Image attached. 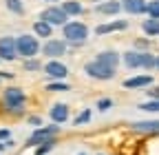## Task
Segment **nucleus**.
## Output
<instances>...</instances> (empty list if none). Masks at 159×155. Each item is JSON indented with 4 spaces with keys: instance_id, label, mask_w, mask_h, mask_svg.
<instances>
[{
    "instance_id": "nucleus-3",
    "label": "nucleus",
    "mask_w": 159,
    "mask_h": 155,
    "mask_svg": "<svg viewBox=\"0 0 159 155\" xmlns=\"http://www.w3.org/2000/svg\"><path fill=\"white\" fill-rule=\"evenodd\" d=\"M84 71L91 75V78H97V80H111V78L115 75V69H108L104 64H99V62H89L84 67Z\"/></svg>"
},
{
    "instance_id": "nucleus-10",
    "label": "nucleus",
    "mask_w": 159,
    "mask_h": 155,
    "mask_svg": "<svg viewBox=\"0 0 159 155\" xmlns=\"http://www.w3.org/2000/svg\"><path fill=\"white\" fill-rule=\"evenodd\" d=\"M128 27L126 20H117V22H108V25H102V27H97L95 33L97 35H104V33H111V31H124Z\"/></svg>"
},
{
    "instance_id": "nucleus-21",
    "label": "nucleus",
    "mask_w": 159,
    "mask_h": 155,
    "mask_svg": "<svg viewBox=\"0 0 159 155\" xmlns=\"http://www.w3.org/2000/svg\"><path fill=\"white\" fill-rule=\"evenodd\" d=\"M139 67H144V69H152L155 67V58L150 53H142V62H139Z\"/></svg>"
},
{
    "instance_id": "nucleus-2",
    "label": "nucleus",
    "mask_w": 159,
    "mask_h": 155,
    "mask_svg": "<svg viewBox=\"0 0 159 155\" xmlns=\"http://www.w3.org/2000/svg\"><path fill=\"white\" fill-rule=\"evenodd\" d=\"M16 53H22L25 58H33L38 53V40L33 35H20L16 40Z\"/></svg>"
},
{
    "instance_id": "nucleus-8",
    "label": "nucleus",
    "mask_w": 159,
    "mask_h": 155,
    "mask_svg": "<svg viewBox=\"0 0 159 155\" xmlns=\"http://www.w3.org/2000/svg\"><path fill=\"white\" fill-rule=\"evenodd\" d=\"M42 53L49 55V58H60L62 53H66V45H64L62 40H49V42L44 45Z\"/></svg>"
},
{
    "instance_id": "nucleus-31",
    "label": "nucleus",
    "mask_w": 159,
    "mask_h": 155,
    "mask_svg": "<svg viewBox=\"0 0 159 155\" xmlns=\"http://www.w3.org/2000/svg\"><path fill=\"white\" fill-rule=\"evenodd\" d=\"M155 67H157V69H159V58H155Z\"/></svg>"
},
{
    "instance_id": "nucleus-18",
    "label": "nucleus",
    "mask_w": 159,
    "mask_h": 155,
    "mask_svg": "<svg viewBox=\"0 0 159 155\" xmlns=\"http://www.w3.org/2000/svg\"><path fill=\"white\" fill-rule=\"evenodd\" d=\"M144 31L148 35H157L159 33V20H157V18H148V20L144 22Z\"/></svg>"
},
{
    "instance_id": "nucleus-30",
    "label": "nucleus",
    "mask_w": 159,
    "mask_h": 155,
    "mask_svg": "<svg viewBox=\"0 0 159 155\" xmlns=\"http://www.w3.org/2000/svg\"><path fill=\"white\" fill-rule=\"evenodd\" d=\"M150 93L155 95V98H159V89H150Z\"/></svg>"
},
{
    "instance_id": "nucleus-12",
    "label": "nucleus",
    "mask_w": 159,
    "mask_h": 155,
    "mask_svg": "<svg viewBox=\"0 0 159 155\" xmlns=\"http://www.w3.org/2000/svg\"><path fill=\"white\" fill-rule=\"evenodd\" d=\"M66 118H69V106H66V104H55V106L51 109V120H53V122L62 124Z\"/></svg>"
},
{
    "instance_id": "nucleus-1",
    "label": "nucleus",
    "mask_w": 159,
    "mask_h": 155,
    "mask_svg": "<svg viewBox=\"0 0 159 155\" xmlns=\"http://www.w3.org/2000/svg\"><path fill=\"white\" fill-rule=\"evenodd\" d=\"M64 35H66L69 42H84L86 35H89V29L82 22H66L64 25Z\"/></svg>"
},
{
    "instance_id": "nucleus-28",
    "label": "nucleus",
    "mask_w": 159,
    "mask_h": 155,
    "mask_svg": "<svg viewBox=\"0 0 159 155\" xmlns=\"http://www.w3.org/2000/svg\"><path fill=\"white\" fill-rule=\"evenodd\" d=\"M9 138H11V133L7 129H0V140H9Z\"/></svg>"
},
{
    "instance_id": "nucleus-23",
    "label": "nucleus",
    "mask_w": 159,
    "mask_h": 155,
    "mask_svg": "<svg viewBox=\"0 0 159 155\" xmlns=\"http://www.w3.org/2000/svg\"><path fill=\"white\" fill-rule=\"evenodd\" d=\"M146 11L150 13V18H157L159 20V0H152L150 5H146Z\"/></svg>"
},
{
    "instance_id": "nucleus-33",
    "label": "nucleus",
    "mask_w": 159,
    "mask_h": 155,
    "mask_svg": "<svg viewBox=\"0 0 159 155\" xmlns=\"http://www.w3.org/2000/svg\"><path fill=\"white\" fill-rule=\"evenodd\" d=\"M80 155H84V153H80Z\"/></svg>"
},
{
    "instance_id": "nucleus-14",
    "label": "nucleus",
    "mask_w": 159,
    "mask_h": 155,
    "mask_svg": "<svg viewBox=\"0 0 159 155\" xmlns=\"http://www.w3.org/2000/svg\"><path fill=\"white\" fill-rule=\"evenodd\" d=\"M44 71L49 73V75H53V78H64L69 71H66V67L64 64H60V62H49L47 67H44Z\"/></svg>"
},
{
    "instance_id": "nucleus-17",
    "label": "nucleus",
    "mask_w": 159,
    "mask_h": 155,
    "mask_svg": "<svg viewBox=\"0 0 159 155\" xmlns=\"http://www.w3.org/2000/svg\"><path fill=\"white\" fill-rule=\"evenodd\" d=\"M119 9H122V5H119V2H104V5H97V11L99 13H117Z\"/></svg>"
},
{
    "instance_id": "nucleus-22",
    "label": "nucleus",
    "mask_w": 159,
    "mask_h": 155,
    "mask_svg": "<svg viewBox=\"0 0 159 155\" xmlns=\"http://www.w3.org/2000/svg\"><path fill=\"white\" fill-rule=\"evenodd\" d=\"M7 9H11L13 13H22L25 11V7H22L20 0H7Z\"/></svg>"
},
{
    "instance_id": "nucleus-4",
    "label": "nucleus",
    "mask_w": 159,
    "mask_h": 155,
    "mask_svg": "<svg viewBox=\"0 0 159 155\" xmlns=\"http://www.w3.org/2000/svg\"><path fill=\"white\" fill-rule=\"evenodd\" d=\"M40 18H42V22H47L51 27V25H66V18L69 16L60 9V7H51V9H44Z\"/></svg>"
},
{
    "instance_id": "nucleus-27",
    "label": "nucleus",
    "mask_w": 159,
    "mask_h": 155,
    "mask_svg": "<svg viewBox=\"0 0 159 155\" xmlns=\"http://www.w3.org/2000/svg\"><path fill=\"white\" fill-rule=\"evenodd\" d=\"M97 106H99V111H108V109L113 106V102L106 98V100H99V102H97Z\"/></svg>"
},
{
    "instance_id": "nucleus-6",
    "label": "nucleus",
    "mask_w": 159,
    "mask_h": 155,
    "mask_svg": "<svg viewBox=\"0 0 159 155\" xmlns=\"http://www.w3.org/2000/svg\"><path fill=\"white\" fill-rule=\"evenodd\" d=\"M57 133V126H49V129H38L31 138H29V142H27V146H35V144H40V142H49V138L51 135H55Z\"/></svg>"
},
{
    "instance_id": "nucleus-11",
    "label": "nucleus",
    "mask_w": 159,
    "mask_h": 155,
    "mask_svg": "<svg viewBox=\"0 0 159 155\" xmlns=\"http://www.w3.org/2000/svg\"><path fill=\"white\" fill-rule=\"evenodd\" d=\"M122 7L128 13H146V0H124Z\"/></svg>"
},
{
    "instance_id": "nucleus-7",
    "label": "nucleus",
    "mask_w": 159,
    "mask_h": 155,
    "mask_svg": "<svg viewBox=\"0 0 159 155\" xmlns=\"http://www.w3.org/2000/svg\"><path fill=\"white\" fill-rule=\"evenodd\" d=\"M0 58L2 60H13L16 58V40L13 38H0Z\"/></svg>"
},
{
    "instance_id": "nucleus-20",
    "label": "nucleus",
    "mask_w": 159,
    "mask_h": 155,
    "mask_svg": "<svg viewBox=\"0 0 159 155\" xmlns=\"http://www.w3.org/2000/svg\"><path fill=\"white\" fill-rule=\"evenodd\" d=\"M33 31H35L38 35H51V27H49L47 22H42V20L33 25Z\"/></svg>"
},
{
    "instance_id": "nucleus-26",
    "label": "nucleus",
    "mask_w": 159,
    "mask_h": 155,
    "mask_svg": "<svg viewBox=\"0 0 159 155\" xmlns=\"http://www.w3.org/2000/svg\"><path fill=\"white\" fill-rule=\"evenodd\" d=\"M47 89H49V91H69V87H66L64 82H57V84H49Z\"/></svg>"
},
{
    "instance_id": "nucleus-25",
    "label": "nucleus",
    "mask_w": 159,
    "mask_h": 155,
    "mask_svg": "<svg viewBox=\"0 0 159 155\" xmlns=\"http://www.w3.org/2000/svg\"><path fill=\"white\" fill-rule=\"evenodd\" d=\"M139 109H144V111H159V100H152V102H146L142 104Z\"/></svg>"
},
{
    "instance_id": "nucleus-19",
    "label": "nucleus",
    "mask_w": 159,
    "mask_h": 155,
    "mask_svg": "<svg viewBox=\"0 0 159 155\" xmlns=\"http://www.w3.org/2000/svg\"><path fill=\"white\" fill-rule=\"evenodd\" d=\"M62 11L69 16V13H73V16H77V13H82V5H80V2H71V0H69V2H64V7H62Z\"/></svg>"
},
{
    "instance_id": "nucleus-13",
    "label": "nucleus",
    "mask_w": 159,
    "mask_h": 155,
    "mask_svg": "<svg viewBox=\"0 0 159 155\" xmlns=\"http://www.w3.org/2000/svg\"><path fill=\"white\" fill-rule=\"evenodd\" d=\"M152 82L150 75H139V78H128V80H124V87L126 89H137V87H148Z\"/></svg>"
},
{
    "instance_id": "nucleus-24",
    "label": "nucleus",
    "mask_w": 159,
    "mask_h": 155,
    "mask_svg": "<svg viewBox=\"0 0 159 155\" xmlns=\"http://www.w3.org/2000/svg\"><path fill=\"white\" fill-rule=\"evenodd\" d=\"M89 120H91V111L86 109V111H82V113H80L77 118H75V124H86Z\"/></svg>"
},
{
    "instance_id": "nucleus-15",
    "label": "nucleus",
    "mask_w": 159,
    "mask_h": 155,
    "mask_svg": "<svg viewBox=\"0 0 159 155\" xmlns=\"http://www.w3.org/2000/svg\"><path fill=\"white\" fill-rule=\"evenodd\" d=\"M124 62H126V67H130V69L139 67V62H142V53H137V51H128V53L124 55Z\"/></svg>"
},
{
    "instance_id": "nucleus-16",
    "label": "nucleus",
    "mask_w": 159,
    "mask_h": 155,
    "mask_svg": "<svg viewBox=\"0 0 159 155\" xmlns=\"http://www.w3.org/2000/svg\"><path fill=\"white\" fill-rule=\"evenodd\" d=\"M135 131H148V133H159V122H137L133 124Z\"/></svg>"
},
{
    "instance_id": "nucleus-32",
    "label": "nucleus",
    "mask_w": 159,
    "mask_h": 155,
    "mask_svg": "<svg viewBox=\"0 0 159 155\" xmlns=\"http://www.w3.org/2000/svg\"><path fill=\"white\" fill-rule=\"evenodd\" d=\"M2 148H5V144H2V142H0V151H2Z\"/></svg>"
},
{
    "instance_id": "nucleus-9",
    "label": "nucleus",
    "mask_w": 159,
    "mask_h": 155,
    "mask_svg": "<svg viewBox=\"0 0 159 155\" xmlns=\"http://www.w3.org/2000/svg\"><path fill=\"white\" fill-rule=\"evenodd\" d=\"M95 62L104 64V67H108V69H115L117 62H119V55H117L115 51H102V53L97 55V60H95Z\"/></svg>"
},
{
    "instance_id": "nucleus-5",
    "label": "nucleus",
    "mask_w": 159,
    "mask_h": 155,
    "mask_svg": "<svg viewBox=\"0 0 159 155\" xmlns=\"http://www.w3.org/2000/svg\"><path fill=\"white\" fill-rule=\"evenodd\" d=\"M25 102V91L22 89H7L5 91V104H7V109H11V111H16V109H20V104Z\"/></svg>"
},
{
    "instance_id": "nucleus-29",
    "label": "nucleus",
    "mask_w": 159,
    "mask_h": 155,
    "mask_svg": "<svg viewBox=\"0 0 159 155\" xmlns=\"http://www.w3.org/2000/svg\"><path fill=\"white\" fill-rule=\"evenodd\" d=\"M25 69H31V71H33V69H40V64H38V62H27Z\"/></svg>"
}]
</instances>
